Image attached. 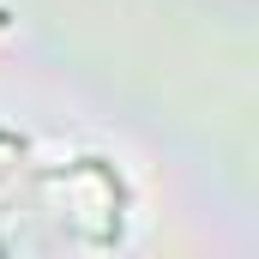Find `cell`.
Wrapping results in <instances>:
<instances>
[{"label":"cell","instance_id":"1","mask_svg":"<svg viewBox=\"0 0 259 259\" xmlns=\"http://www.w3.org/2000/svg\"><path fill=\"white\" fill-rule=\"evenodd\" d=\"M0 24H6V12H0Z\"/></svg>","mask_w":259,"mask_h":259}]
</instances>
